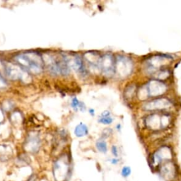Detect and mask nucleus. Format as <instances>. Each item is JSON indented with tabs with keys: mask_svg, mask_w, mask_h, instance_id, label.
I'll use <instances>...</instances> for the list:
<instances>
[{
	"mask_svg": "<svg viewBox=\"0 0 181 181\" xmlns=\"http://www.w3.org/2000/svg\"><path fill=\"white\" fill-rule=\"evenodd\" d=\"M5 85H6V82H4V80L1 78V76H0V88L3 87V86H4Z\"/></svg>",
	"mask_w": 181,
	"mask_h": 181,
	"instance_id": "f3484780",
	"label": "nucleus"
},
{
	"mask_svg": "<svg viewBox=\"0 0 181 181\" xmlns=\"http://www.w3.org/2000/svg\"><path fill=\"white\" fill-rule=\"evenodd\" d=\"M165 88L166 87L163 83L159 82V81L153 80L150 82L149 85H148L147 92L150 96L153 97V96L161 95V94L164 93L165 91Z\"/></svg>",
	"mask_w": 181,
	"mask_h": 181,
	"instance_id": "20e7f679",
	"label": "nucleus"
},
{
	"mask_svg": "<svg viewBox=\"0 0 181 181\" xmlns=\"http://www.w3.org/2000/svg\"><path fill=\"white\" fill-rule=\"evenodd\" d=\"M170 105V103L168 100L165 99H157L155 101L150 102L147 105V110H158V109H163L166 108Z\"/></svg>",
	"mask_w": 181,
	"mask_h": 181,
	"instance_id": "423d86ee",
	"label": "nucleus"
},
{
	"mask_svg": "<svg viewBox=\"0 0 181 181\" xmlns=\"http://www.w3.org/2000/svg\"><path fill=\"white\" fill-rule=\"evenodd\" d=\"M15 59L25 69L35 74H38L42 70V62L33 59L28 54H23L15 57Z\"/></svg>",
	"mask_w": 181,
	"mask_h": 181,
	"instance_id": "f257e3e1",
	"label": "nucleus"
},
{
	"mask_svg": "<svg viewBox=\"0 0 181 181\" xmlns=\"http://www.w3.org/2000/svg\"><path fill=\"white\" fill-rule=\"evenodd\" d=\"M96 147L97 148L98 151L101 153L105 154L108 151V145L107 143L104 140H99L96 144Z\"/></svg>",
	"mask_w": 181,
	"mask_h": 181,
	"instance_id": "9d476101",
	"label": "nucleus"
},
{
	"mask_svg": "<svg viewBox=\"0 0 181 181\" xmlns=\"http://www.w3.org/2000/svg\"><path fill=\"white\" fill-rule=\"evenodd\" d=\"M99 122L100 123H102L103 125H110L113 122V119L111 117H101L99 120Z\"/></svg>",
	"mask_w": 181,
	"mask_h": 181,
	"instance_id": "9b49d317",
	"label": "nucleus"
},
{
	"mask_svg": "<svg viewBox=\"0 0 181 181\" xmlns=\"http://www.w3.org/2000/svg\"><path fill=\"white\" fill-rule=\"evenodd\" d=\"M88 133V128L86 125L80 123L75 128L74 134L77 137H82V136H86Z\"/></svg>",
	"mask_w": 181,
	"mask_h": 181,
	"instance_id": "1a4fd4ad",
	"label": "nucleus"
},
{
	"mask_svg": "<svg viewBox=\"0 0 181 181\" xmlns=\"http://www.w3.org/2000/svg\"><path fill=\"white\" fill-rule=\"evenodd\" d=\"M40 147V141L38 138L32 137L28 139V142H27L26 145V149L27 151L35 153L38 151Z\"/></svg>",
	"mask_w": 181,
	"mask_h": 181,
	"instance_id": "0eeeda50",
	"label": "nucleus"
},
{
	"mask_svg": "<svg viewBox=\"0 0 181 181\" xmlns=\"http://www.w3.org/2000/svg\"><path fill=\"white\" fill-rule=\"evenodd\" d=\"M111 149H112L113 154L114 155L115 157H117V156H118V151H117V148L116 146H113Z\"/></svg>",
	"mask_w": 181,
	"mask_h": 181,
	"instance_id": "4468645a",
	"label": "nucleus"
},
{
	"mask_svg": "<svg viewBox=\"0 0 181 181\" xmlns=\"http://www.w3.org/2000/svg\"><path fill=\"white\" fill-rule=\"evenodd\" d=\"M36 180H37V177H36V175L33 174L32 176L29 177V178L27 180V181H36Z\"/></svg>",
	"mask_w": 181,
	"mask_h": 181,
	"instance_id": "2eb2a0df",
	"label": "nucleus"
},
{
	"mask_svg": "<svg viewBox=\"0 0 181 181\" xmlns=\"http://www.w3.org/2000/svg\"><path fill=\"white\" fill-rule=\"evenodd\" d=\"M115 65H116L117 71L121 76H127L132 72V62L127 57H119L115 63Z\"/></svg>",
	"mask_w": 181,
	"mask_h": 181,
	"instance_id": "7ed1b4c3",
	"label": "nucleus"
},
{
	"mask_svg": "<svg viewBox=\"0 0 181 181\" xmlns=\"http://www.w3.org/2000/svg\"><path fill=\"white\" fill-rule=\"evenodd\" d=\"M111 163H112L113 164H117V163H118V159H113L112 160V161H111Z\"/></svg>",
	"mask_w": 181,
	"mask_h": 181,
	"instance_id": "a211bd4d",
	"label": "nucleus"
},
{
	"mask_svg": "<svg viewBox=\"0 0 181 181\" xmlns=\"http://www.w3.org/2000/svg\"><path fill=\"white\" fill-rule=\"evenodd\" d=\"M81 102L79 101V100L76 98H74L72 101V107L74 108L75 111H77L78 108H79Z\"/></svg>",
	"mask_w": 181,
	"mask_h": 181,
	"instance_id": "ddd939ff",
	"label": "nucleus"
},
{
	"mask_svg": "<svg viewBox=\"0 0 181 181\" xmlns=\"http://www.w3.org/2000/svg\"><path fill=\"white\" fill-rule=\"evenodd\" d=\"M111 113H110L109 111H104V112L101 114V117H109Z\"/></svg>",
	"mask_w": 181,
	"mask_h": 181,
	"instance_id": "dca6fc26",
	"label": "nucleus"
},
{
	"mask_svg": "<svg viewBox=\"0 0 181 181\" xmlns=\"http://www.w3.org/2000/svg\"><path fill=\"white\" fill-rule=\"evenodd\" d=\"M72 67L75 70H76L77 72L82 73V74H84L85 73L86 69L84 68V65H83L82 59L80 57L76 56L74 57V60L72 62Z\"/></svg>",
	"mask_w": 181,
	"mask_h": 181,
	"instance_id": "6e6552de",
	"label": "nucleus"
},
{
	"mask_svg": "<svg viewBox=\"0 0 181 181\" xmlns=\"http://www.w3.org/2000/svg\"><path fill=\"white\" fill-rule=\"evenodd\" d=\"M131 173V168L128 166H125L123 167V168L122 169V172H121V174L123 177L126 178V177H128L130 175Z\"/></svg>",
	"mask_w": 181,
	"mask_h": 181,
	"instance_id": "f8f14e48",
	"label": "nucleus"
},
{
	"mask_svg": "<svg viewBox=\"0 0 181 181\" xmlns=\"http://www.w3.org/2000/svg\"><path fill=\"white\" fill-rule=\"evenodd\" d=\"M113 59L112 57L110 55H105L101 59V67L103 69L104 72L108 74H113L114 71V67H113Z\"/></svg>",
	"mask_w": 181,
	"mask_h": 181,
	"instance_id": "39448f33",
	"label": "nucleus"
},
{
	"mask_svg": "<svg viewBox=\"0 0 181 181\" xmlns=\"http://www.w3.org/2000/svg\"><path fill=\"white\" fill-rule=\"evenodd\" d=\"M69 165L64 160L59 159L55 162L53 167V174L56 181H64L67 178Z\"/></svg>",
	"mask_w": 181,
	"mask_h": 181,
	"instance_id": "f03ea898",
	"label": "nucleus"
},
{
	"mask_svg": "<svg viewBox=\"0 0 181 181\" xmlns=\"http://www.w3.org/2000/svg\"><path fill=\"white\" fill-rule=\"evenodd\" d=\"M89 113L91 115H94V110L93 109H90L89 110Z\"/></svg>",
	"mask_w": 181,
	"mask_h": 181,
	"instance_id": "6ab92c4d",
	"label": "nucleus"
}]
</instances>
